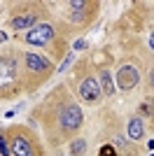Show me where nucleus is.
Segmentation results:
<instances>
[{
	"mask_svg": "<svg viewBox=\"0 0 154 156\" xmlns=\"http://www.w3.org/2000/svg\"><path fill=\"white\" fill-rule=\"evenodd\" d=\"M82 121H84V114H82V110H79L75 103L65 105V110L61 112V117H58L61 130H63V133H68V135H70V133H75V130H79Z\"/></svg>",
	"mask_w": 154,
	"mask_h": 156,
	"instance_id": "f257e3e1",
	"label": "nucleus"
},
{
	"mask_svg": "<svg viewBox=\"0 0 154 156\" xmlns=\"http://www.w3.org/2000/svg\"><path fill=\"white\" fill-rule=\"evenodd\" d=\"M140 82V72L135 65H122L119 70H117V86L122 89V91H131L135 84Z\"/></svg>",
	"mask_w": 154,
	"mask_h": 156,
	"instance_id": "f03ea898",
	"label": "nucleus"
},
{
	"mask_svg": "<svg viewBox=\"0 0 154 156\" xmlns=\"http://www.w3.org/2000/svg\"><path fill=\"white\" fill-rule=\"evenodd\" d=\"M54 37V28L49 23H40V26H33L31 30L26 33V42L35 47H45L49 40Z\"/></svg>",
	"mask_w": 154,
	"mask_h": 156,
	"instance_id": "7ed1b4c3",
	"label": "nucleus"
},
{
	"mask_svg": "<svg viewBox=\"0 0 154 156\" xmlns=\"http://www.w3.org/2000/svg\"><path fill=\"white\" fill-rule=\"evenodd\" d=\"M24 65H26V70L33 72V75H47V72L51 70V63L45 58V56H40V54H26L24 56Z\"/></svg>",
	"mask_w": 154,
	"mask_h": 156,
	"instance_id": "20e7f679",
	"label": "nucleus"
},
{
	"mask_svg": "<svg viewBox=\"0 0 154 156\" xmlns=\"http://www.w3.org/2000/svg\"><path fill=\"white\" fill-rule=\"evenodd\" d=\"M101 96H103L101 84H98L94 77L84 79L82 84H79V98H82V100H86V103H98V100H101Z\"/></svg>",
	"mask_w": 154,
	"mask_h": 156,
	"instance_id": "39448f33",
	"label": "nucleus"
},
{
	"mask_svg": "<svg viewBox=\"0 0 154 156\" xmlns=\"http://www.w3.org/2000/svg\"><path fill=\"white\" fill-rule=\"evenodd\" d=\"M9 151H12V156H35L31 140H26L24 135H14L9 140Z\"/></svg>",
	"mask_w": 154,
	"mask_h": 156,
	"instance_id": "423d86ee",
	"label": "nucleus"
},
{
	"mask_svg": "<svg viewBox=\"0 0 154 156\" xmlns=\"http://www.w3.org/2000/svg\"><path fill=\"white\" fill-rule=\"evenodd\" d=\"M14 82H16V65L12 58H5L0 63V89L14 84Z\"/></svg>",
	"mask_w": 154,
	"mask_h": 156,
	"instance_id": "0eeeda50",
	"label": "nucleus"
},
{
	"mask_svg": "<svg viewBox=\"0 0 154 156\" xmlns=\"http://www.w3.org/2000/svg\"><path fill=\"white\" fill-rule=\"evenodd\" d=\"M128 137H131V140H140L142 137V133H145V126H142V119H131V121H128Z\"/></svg>",
	"mask_w": 154,
	"mask_h": 156,
	"instance_id": "6e6552de",
	"label": "nucleus"
},
{
	"mask_svg": "<svg viewBox=\"0 0 154 156\" xmlns=\"http://www.w3.org/2000/svg\"><path fill=\"white\" fill-rule=\"evenodd\" d=\"M9 26H12V28H16V30H21V28H33V26H35V16H33V14H24V16H14Z\"/></svg>",
	"mask_w": 154,
	"mask_h": 156,
	"instance_id": "1a4fd4ad",
	"label": "nucleus"
},
{
	"mask_svg": "<svg viewBox=\"0 0 154 156\" xmlns=\"http://www.w3.org/2000/svg\"><path fill=\"white\" fill-rule=\"evenodd\" d=\"M101 91L105 93V96H112V93H115V84H112V77H110L108 70L101 72Z\"/></svg>",
	"mask_w": 154,
	"mask_h": 156,
	"instance_id": "9d476101",
	"label": "nucleus"
},
{
	"mask_svg": "<svg viewBox=\"0 0 154 156\" xmlns=\"http://www.w3.org/2000/svg\"><path fill=\"white\" fill-rule=\"evenodd\" d=\"M84 151H86V142H84V140H79V137H77V140H72L70 154H72V156H82Z\"/></svg>",
	"mask_w": 154,
	"mask_h": 156,
	"instance_id": "9b49d317",
	"label": "nucleus"
},
{
	"mask_svg": "<svg viewBox=\"0 0 154 156\" xmlns=\"http://www.w3.org/2000/svg\"><path fill=\"white\" fill-rule=\"evenodd\" d=\"M101 156H117V151H115L112 144H103L101 147Z\"/></svg>",
	"mask_w": 154,
	"mask_h": 156,
	"instance_id": "f8f14e48",
	"label": "nucleus"
},
{
	"mask_svg": "<svg viewBox=\"0 0 154 156\" xmlns=\"http://www.w3.org/2000/svg\"><path fill=\"white\" fill-rule=\"evenodd\" d=\"M0 154H2V156H9V154H12V151H9V147H7L5 135H0Z\"/></svg>",
	"mask_w": 154,
	"mask_h": 156,
	"instance_id": "ddd939ff",
	"label": "nucleus"
},
{
	"mask_svg": "<svg viewBox=\"0 0 154 156\" xmlns=\"http://www.w3.org/2000/svg\"><path fill=\"white\" fill-rule=\"evenodd\" d=\"M77 49H86V42H84V40H77L75 42V51Z\"/></svg>",
	"mask_w": 154,
	"mask_h": 156,
	"instance_id": "4468645a",
	"label": "nucleus"
},
{
	"mask_svg": "<svg viewBox=\"0 0 154 156\" xmlns=\"http://www.w3.org/2000/svg\"><path fill=\"white\" fill-rule=\"evenodd\" d=\"M70 61H72V54H70V56H68V58L63 61V65H58V70H65V68H68V65H70Z\"/></svg>",
	"mask_w": 154,
	"mask_h": 156,
	"instance_id": "2eb2a0df",
	"label": "nucleus"
},
{
	"mask_svg": "<svg viewBox=\"0 0 154 156\" xmlns=\"http://www.w3.org/2000/svg\"><path fill=\"white\" fill-rule=\"evenodd\" d=\"M149 84H152V86H154V70H152V72H149Z\"/></svg>",
	"mask_w": 154,
	"mask_h": 156,
	"instance_id": "dca6fc26",
	"label": "nucleus"
},
{
	"mask_svg": "<svg viewBox=\"0 0 154 156\" xmlns=\"http://www.w3.org/2000/svg\"><path fill=\"white\" fill-rule=\"evenodd\" d=\"M5 40H7V37H5V33H0V42H5Z\"/></svg>",
	"mask_w": 154,
	"mask_h": 156,
	"instance_id": "f3484780",
	"label": "nucleus"
},
{
	"mask_svg": "<svg viewBox=\"0 0 154 156\" xmlns=\"http://www.w3.org/2000/svg\"><path fill=\"white\" fill-rule=\"evenodd\" d=\"M149 47H152V51H154V40H149Z\"/></svg>",
	"mask_w": 154,
	"mask_h": 156,
	"instance_id": "a211bd4d",
	"label": "nucleus"
},
{
	"mask_svg": "<svg viewBox=\"0 0 154 156\" xmlns=\"http://www.w3.org/2000/svg\"><path fill=\"white\" fill-rule=\"evenodd\" d=\"M152 40H154V33H152Z\"/></svg>",
	"mask_w": 154,
	"mask_h": 156,
	"instance_id": "6ab92c4d",
	"label": "nucleus"
},
{
	"mask_svg": "<svg viewBox=\"0 0 154 156\" xmlns=\"http://www.w3.org/2000/svg\"><path fill=\"white\" fill-rule=\"evenodd\" d=\"M152 156H154V154H152Z\"/></svg>",
	"mask_w": 154,
	"mask_h": 156,
	"instance_id": "aec40b11",
	"label": "nucleus"
}]
</instances>
